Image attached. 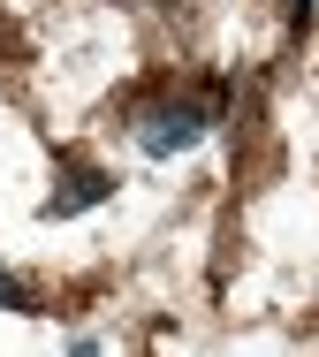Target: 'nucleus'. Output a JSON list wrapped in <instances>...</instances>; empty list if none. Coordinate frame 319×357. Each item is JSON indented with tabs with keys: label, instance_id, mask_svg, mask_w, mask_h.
Returning <instances> with one entry per match:
<instances>
[{
	"label": "nucleus",
	"instance_id": "f257e3e1",
	"mask_svg": "<svg viewBox=\"0 0 319 357\" xmlns=\"http://www.w3.org/2000/svg\"><path fill=\"white\" fill-rule=\"evenodd\" d=\"M198 137H205V114H198V107H153V114L137 122V144H145V152H190Z\"/></svg>",
	"mask_w": 319,
	"mask_h": 357
},
{
	"label": "nucleus",
	"instance_id": "f03ea898",
	"mask_svg": "<svg viewBox=\"0 0 319 357\" xmlns=\"http://www.w3.org/2000/svg\"><path fill=\"white\" fill-rule=\"evenodd\" d=\"M107 190H114L107 175H69V190H61V198H46V220H61V213H84V206H91V198H107Z\"/></svg>",
	"mask_w": 319,
	"mask_h": 357
},
{
	"label": "nucleus",
	"instance_id": "7ed1b4c3",
	"mask_svg": "<svg viewBox=\"0 0 319 357\" xmlns=\"http://www.w3.org/2000/svg\"><path fill=\"white\" fill-rule=\"evenodd\" d=\"M0 312H31V304H23V282H15L8 266H0Z\"/></svg>",
	"mask_w": 319,
	"mask_h": 357
}]
</instances>
